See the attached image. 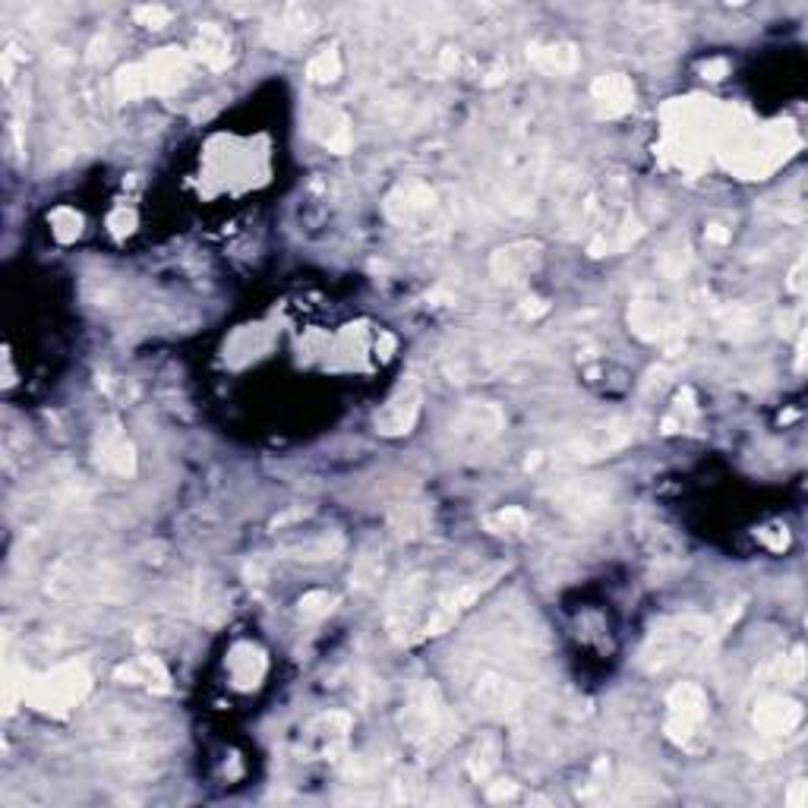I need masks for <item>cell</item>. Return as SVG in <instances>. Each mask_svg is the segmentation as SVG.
Wrapping results in <instances>:
<instances>
[{"mask_svg":"<svg viewBox=\"0 0 808 808\" xmlns=\"http://www.w3.org/2000/svg\"><path fill=\"white\" fill-rule=\"evenodd\" d=\"M707 638H711V619L701 616H679L663 622L660 629L651 635L648 648H644V666L651 670H663V666H673L685 660L689 654L701 651Z\"/></svg>","mask_w":808,"mask_h":808,"instance_id":"obj_1","label":"cell"},{"mask_svg":"<svg viewBox=\"0 0 808 808\" xmlns=\"http://www.w3.org/2000/svg\"><path fill=\"white\" fill-rule=\"evenodd\" d=\"M187 76V57L177 51H165L149 57L146 64L127 67L117 76V92L124 98H139L149 92H168Z\"/></svg>","mask_w":808,"mask_h":808,"instance_id":"obj_2","label":"cell"},{"mask_svg":"<svg viewBox=\"0 0 808 808\" xmlns=\"http://www.w3.org/2000/svg\"><path fill=\"white\" fill-rule=\"evenodd\" d=\"M632 423L625 420H610V423H600V427H591V430H581L575 433L572 439H565L562 446L556 449V458L559 461H581V458H600V455H610L622 446H629L632 442Z\"/></svg>","mask_w":808,"mask_h":808,"instance_id":"obj_3","label":"cell"},{"mask_svg":"<svg viewBox=\"0 0 808 808\" xmlns=\"http://www.w3.org/2000/svg\"><path fill=\"white\" fill-rule=\"evenodd\" d=\"M401 733L411 745H427L442 733V701L433 685H417L408 698V707L401 714Z\"/></svg>","mask_w":808,"mask_h":808,"instance_id":"obj_4","label":"cell"},{"mask_svg":"<svg viewBox=\"0 0 808 808\" xmlns=\"http://www.w3.org/2000/svg\"><path fill=\"white\" fill-rule=\"evenodd\" d=\"M86 692H89V676L83 673V666H64V670L35 682L29 701L42 707V711H67V707L83 698Z\"/></svg>","mask_w":808,"mask_h":808,"instance_id":"obj_5","label":"cell"},{"mask_svg":"<svg viewBox=\"0 0 808 808\" xmlns=\"http://www.w3.org/2000/svg\"><path fill=\"white\" fill-rule=\"evenodd\" d=\"M502 411L496 404H471L464 408L455 423H452V439L461 449H483L487 442H493L502 430Z\"/></svg>","mask_w":808,"mask_h":808,"instance_id":"obj_6","label":"cell"},{"mask_svg":"<svg viewBox=\"0 0 808 808\" xmlns=\"http://www.w3.org/2000/svg\"><path fill=\"white\" fill-rule=\"evenodd\" d=\"M553 502L575 518H594L613 505V490L603 480H565L553 493Z\"/></svg>","mask_w":808,"mask_h":808,"instance_id":"obj_7","label":"cell"},{"mask_svg":"<svg viewBox=\"0 0 808 808\" xmlns=\"http://www.w3.org/2000/svg\"><path fill=\"white\" fill-rule=\"evenodd\" d=\"M666 707H670V720H666V730H670L673 739H689L704 714H707V698L701 689H695V685H676L670 701H666Z\"/></svg>","mask_w":808,"mask_h":808,"instance_id":"obj_8","label":"cell"},{"mask_svg":"<svg viewBox=\"0 0 808 808\" xmlns=\"http://www.w3.org/2000/svg\"><path fill=\"white\" fill-rule=\"evenodd\" d=\"M420 414V386L417 382H404V386L389 398L386 408L379 411L376 427L379 433L395 436V433H408Z\"/></svg>","mask_w":808,"mask_h":808,"instance_id":"obj_9","label":"cell"},{"mask_svg":"<svg viewBox=\"0 0 808 808\" xmlns=\"http://www.w3.org/2000/svg\"><path fill=\"white\" fill-rule=\"evenodd\" d=\"M802 723V707L796 701H786L780 695L764 698L755 711V726L764 736H786Z\"/></svg>","mask_w":808,"mask_h":808,"instance_id":"obj_10","label":"cell"},{"mask_svg":"<svg viewBox=\"0 0 808 808\" xmlns=\"http://www.w3.org/2000/svg\"><path fill=\"white\" fill-rule=\"evenodd\" d=\"M98 464L114 474H133V446L120 427H108L98 436Z\"/></svg>","mask_w":808,"mask_h":808,"instance_id":"obj_11","label":"cell"},{"mask_svg":"<svg viewBox=\"0 0 808 808\" xmlns=\"http://www.w3.org/2000/svg\"><path fill=\"white\" fill-rule=\"evenodd\" d=\"M632 322L638 335L644 338H666L676 332V316L660 307V303H638L635 313H632Z\"/></svg>","mask_w":808,"mask_h":808,"instance_id":"obj_12","label":"cell"},{"mask_svg":"<svg viewBox=\"0 0 808 808\" xmlns=\"http://www.w3.org/2000/svg\"><path fill=\"white\" fill-rule=\"evenodd\" d=\"M534 259H537V247L531 244H515L509 250H499L496 259H493V272L502 278V281H521L534 269Z\"/></svg>","mask_w":808,"mask_h":808,"instance_id":"obj_13","label":"cell"},{"mask_svg":"<svg viewBox=\"0 0 808 808\" xmlns=\"http://www.w3.org/2000/svg\"><path fill=\"white\" fill-rule=\"evenodd\" d=\"M594 98L610 114H619V111L632 108L635 89H632V83L625 76H603V79H597V83H594Z\"/></svg>","mask_w":808,"mask_h":808,"instance_id":"obj_14","label":"cell"},{"mask_svg":"<svg viewBox=\"0 0 808 808\" xmlns=\"http://www.w3.org/2000/svg\"><path fill=\"white\" fill-rule=\"evenodd\" d=\"M531 60L537 70L559 76V73H572L578 67V51L572 45H537L531 51Z\"/></svg>","mask_w":808,"mask_h":808,"instance_id":"obj_15","label":"cell"},{"mask_svg":"<svg viewBox=\"0 0 808 808\" xmlns=\"http://www.w3.org/2000/svg\"><path fill=\"white\" fill-rule=\"evenodd\" d=\"M313 130L319 133V139H322V143H326L332 152H348V146H351V130H348L345 114H338L335 108L322 111V117L313 120Z\"/></svg>","mask_w":808,"mask_h":808,"instance_id":"obj_16","label":"cell"},{"mask_svg":"<svg viewBox=\"0 0 808 808\" xmlns=\"http://www.w3.org/2000/svg\"><path fill=\"white\" fill-rule=\"evenodd\" d=\"M231 673L240 685H256L266 673V657H262L253 644H240L231 657Z\"/></svg>","mask_w":808,"mask_h":808,"instance_id":"obj_17","label":"cell"},{"mask_svg":"<svg viewBox=\"0 0 808 808\" xmlns=\"http://www.w3.org/2000/svg\"><path fill=\"white\" fill-rule=\"evenodd\" d=\"M117 676H124L130 682H139V685H155V689L165 692L168 689V673L161 670V663L152 660V657H139L136 663H127V666H120V673Z\"/></svg>","mask_w":808,"mask_h":808,"instance_id":"obj_18","label":"cell"},{"mask_svg":"<svg viewBox=\"0 0 808 808\" xmlns=\"http://www.w3.org/2000/svg\"><path fill=\"white\" fill-rule=\"evenodd\" d=\"M196 48H199V57L206 60L209 67H215V70H218V67H225V64H228V57H231L225 32L215 29V26H202Z\"/></svg>","mask_w":808,"mask_h":808,"instance_id":"obj_19","label":"cell"},{"mask_svg":"<svg viewBox=\"0 0 808 808\" xmlns=\"http://www.w3.org/2000/svg\"><path fill=\"white\" fill-rule=\"evenodd\" d=\"M487 528L493 534L521 537L524 531L531 528V518H528V512H521V509H499V512L487 515Z\"/></svg>","mask_w":808,"mask_h":808,"instance_id":"obj_20","label":"cell"},{"mask_svg":"<svg viewBox=\"0 0 808 808\" xmlns=\"http://www.w3.org/2000/svg\"><path fill=\"white\" fill-rule=\"evenodd\" d=\"M307 73H310L313 83H332V79H338V73H341L338 51H322L319 57H313V64H310Z\"/></svg>","mask_w":808,"mask_h":808,"instance_id":"obj_21","label":"cell"},{"mask_svg":"<svg viewBox=\"0 0 808 808\" xmlns=\"http://www.w3.org/2000/svg\"><path fill=\"white\" fill-rule=\"evenodd\" d=\"M332 603H335V597L332 594H307L300 600V613L307 616V619H316V616H326L329 610H332Z\"/></svg>","mask_w":808,"mask_h":808,"instance_id":"obj_22","label":"cell"},{"mask_svg":"<svg viewBox=\"0 0 808 808\" xmlns=\"http://www.w3.org/2000/svg\"><path fill=\"white\" fill-rule=\"evenodd\" d=\"M136 19L143 26H149V29H161L171 19V10H165V7H139L136 10Z\"/></svg>","mask_w":808,"mask_h":808,"instance_id":"obj_23","label":"cell"},{"mask_svg":"<svg viewBox=\"0 0 808 808\" xmlns=\"http://www.w3.org/2000/svg\"><path fill=\"white\" fill-rule=\"evenodd\" d=\"M515 796V783H499L490 786V799H512Z\"/></svg>","mask_w":808,"mask_h":808,"instance_id":"obj_24","label":"cell"}]
</instances>
